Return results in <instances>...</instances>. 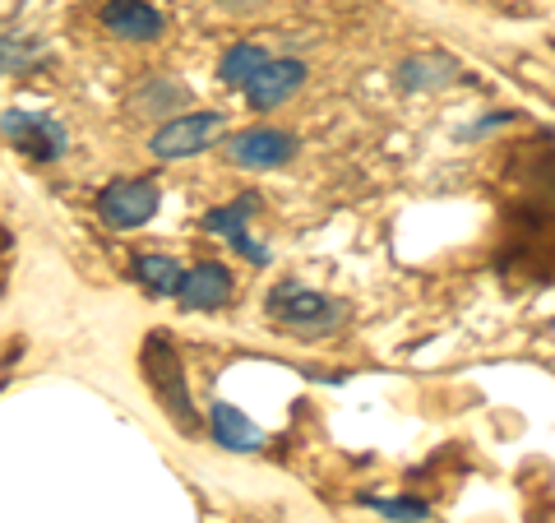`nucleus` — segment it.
Returning <instances> with one entry per match:
<instances>
[{
  "label": "nucleus",
  "instance_id": "5",
  "mask_svg": "<svg viewBox=\"0 0 555 523\" xmlns=\"http://www.w3.org/2000/svg\"><path fill=\"white\" fill-rule=\"evenodd\" d=\"M158 204H163V195L153 181H112L98 195V218L116 232H134L158 214Z\"/></svg>",
  "mask_w": 555,
  "mask_h": 523
},
{
  "label": "nucleus",
  "instance_id": "15",
  "mask_svg": "<svg viewBox=\"0 0 555 523\" xmlns=\"http://www.w3.org/2000/svg\"><path fill=\"white\" fill-rule=\"evenodd\" d=\"M255 208H259V195L232 200V204H222V208H208V214H204V232H214V237L246 232V222H250V214H255Z\"/></svg>",
  "mask_w": 555,
  "mask_h": 523
},
{
  "label": "nucleus",
  "instance_id": "8",
  "mask_svg": "<svg viewBox=\"0 0 555 523\" xmlns=\"http://www.w3.org/2000/svg\"><path fill=\"white\" fill-rule=\"evenodd\" d=\"M102 28L120 42H158L167 20L149 0H107V5H102Z\"/></svg>",
  "mask_w": 555,
  "mask_h": 523
},
{
  "label": "nucleus",
  "instance_id": "11",
  "mask_svg": "<svg viewBox=\"0 0 555 523\" xmlns=\"http://www.w3.org/2000/svg\"><path fill=\"white\" fill-rule=\"evenodd\" d=\"M459 79H463V65L449 56H412L398 65V89H408V93H436Z\"/></svg>",
  "mask_w": 555,
  "mask_h": 523
},
{
  "label": "nucleus",
  "instance_id": "19",
  "mask_svg": "<svg viewBox=\"0 0 555 523\" xmlns=\"http://www.w3.org/2000/svg\"><path fill=\"white\" fill-rule=\"evenodd\" d=\"M222 10H232V14H255V10H264L269 0H218Z\"/></svg>",
  "mask_w": 555,
  "mask_h": 523
},
{
  "label": "nucleus",
  "instance_id": "17",
  "mask_svg": "<svg viewBox=\"0 0 555 523\" xmlns=\"http://www.w3.org/2000/svg\"><path fill=\"white\" fill-rule=\"evenodd\" d=\"M366 505H375L385 519H393V523H426L430 519V505L426 500H416V496H398V500H366Z\"/></svg>",
  "mask_w": 555,
  "mask_h": 523
},
{
  "label": "nucleus",
  "instance_id": "16",
  "mask_svg": "<svg viewBox=\"0 0 555 523\" xmlns=\"http://www.w3.org/2000/svg\"><path fill=\"white\" fill-rule=\"evenodd\" d=\"M47 61V47L38 38H0V75H28Z\"/></svg>",
  "mask_w": 555,
  "mask_h": 523
},
{
  "label": "nucleus",
  "instance_id": "12",
  "mask_svg": "<svg viewBox=\"0 0 555 523\" xmlns=\"http://www.w3.org/2000/svg\"><path fill=\"white\" fill-rule=\"evenodd\" d=\"M190 102V84H181L177 75H153L144 89L130 93V112L134 116H167V112H181Z\"/></svg>",
  "mask_w": 555,
  "mask_h": 523
},
{
  "label": "nucleus",
  "instance_id": "10",
  "mask_svg": "<svg viewBox=\"0 0 555 523\" xmlns=\"http://www.w3.org/2000/svg\"><path fill=\"white\" fill-rule=\"evenodd\" d=\"M208 422H214V441L222 449H232V455H259L264 449V431L232 404H214L208 408Z\"/></svg>",
  "mask_w": 555,
  "mask_h": 523
},
{
  "label": "nucleus",
  "instance_id": "3",
  "mask_svg": "<svg viewBox=\"0 0 555 523\" xmlns=\"http://www.w3.org/2000/svg\"><path fill=\"white\" fill-rule=\"evenodd\" d=\"M222 126H228V116H222V112H185V116H171L167 126L153 135L149 149H153V158H163V163H185V158H195V153L214 149Z\"/></svg>",
  "mask_w": 555,
  "mask_h": 523
},
{
  "label": "nucleus",
  "instance_id": "14",
  "mask_svg": "<svg viewBox=\"0 0 555 523\" xmlns=\"http://www.w3.org/2000/svg\"><path fill=\"white\" fill-rule=\"evenodd\" d=\"M264 61H269V51H264V47H255V42H236V47L222 51L218 75H222V84H228V89H246V84L259 75V69H264Z\"/></svg>",
  "mask_w": 555,
  "mask_h": 523
},
{
  "label": "nucleus",
  "instance_id": "13",
  "mask_svg": "<svg viewBox=\"0 0 555 523\" xmlns=\"http://www.w3.org/2000/svg\"><path fill=\"white\" fill-rule=\"evenodd\" d=\"M181 259L171 255H134V278L144 283L149 296H177V283H181Z\"/></svg>",
  "mask_w": 555,
  "mask_h": 523
},
{
  "label": "nucleus",
  "instance_id": "1",
  "mask_svg": "<svg viewBox=\"0 0 555 523\" xmlns=\"http://www.w3.org/2000/svg\"><path fill=\"white\" fill-rule=\"evenodd\" d=\"M139 366H144V380L158 408L177 422L181 435H195L199 431V412H195V398H190V385H185V371H181V357L177 347L167 343V334H149L144 339V353H139Z\"/></svg>",
  "mask_w": 555,
  "mask_h": 523
},
{
  "label": "nucleus",
  "instance_id": "9",
  "mask_svg": "<svg viewBox=\"0 0 555 523\" xmlns=\"http://www.w3.org/2000/svg\"><path fill=\"white\" fill-rule=\"evenodd\" d=\"M177 302L185 310H218L232 302V273L222 265H195L181 273L177 283Z\"/></svg>",
  "mask_w": 555,
  "mask_h": 523
},
{
  "label": "nucleus",
  "instance_id": "2",
  "mask_svg": "<svg viewBox=\"0 0 555 523\" xmlns=\"http://www.w3.org/2000/svg\"><path fill=\"white\" fill-rule=\"evenodd\" d=\"M269 316L278 324L297 329L301 339H320L328 329H338L347 320V310L334 302V296H324L315 288H301V283H283L269 292Z\"/></svg>",
  "mask_w": 555,
  "mask_h": 523
},
{
  "label": "nucleus",
  "instance_id": "4",
  "mask_svg": "<svg viewBox=\"0 0 555 523\" xmlns=\"http://www.w3.org/2000/svg\"><path fill=\"white\" fill-rule=\"evenodd\" d=\"M0 130H5L10 144H20L28 158H38V163H56V158H65V149H69V135L51 112L14 107V112L0 116Z\"/></svg>",
  "mask_w": 555,
  "mask_h": 523
},
{
  "label": "nucleus",
  "instance_id": "6",
  "mask_svg": "<svg viewBox=\"0 0 555 523\" xmlns=\"http://www.w3.org/2000/svg\"><path fill=\"white\" fill-rule=\"evenodd\" d=\"M228 158L246 171H273V167H287L297 158V135L278 130V126H250L241 130L232 144H228Z\"/></svg>",
  "mask_w": 555,
  "mask_h": 523
},
{
  "label": "nucleus",
  "instance_id": "7",
  "mask_svg": "<svg viewBox=\"0 0 555 523\" xmlns=\"http://www.w3.org/2000/svg\"><path fill=\"white\" fill-rule=\"evenodd\" d=\"M306 84V61H297V56H283V61H264V69L246 84V102L255 112H278L283 102L297 93Z\"/></svg>",
  "mask_w": 555,
  "mask_h": 523
},
{
  "label": "nucleus",
  "instance_id": "18",
  "mask_svg": "<svg viewBox=\"0 0 555 523\" xmlns=\"http://www.w3.org/2000/svg\"><path fill=\"white\" fill-rule=\"evenodd\" d=\"M228 241H232V251H241V255L250 259V265H269V251L259 246V241H250V232H232Z\"/></svg>",
  "mask_w": 555,
  "mask_h": 523
}]
</instances>
